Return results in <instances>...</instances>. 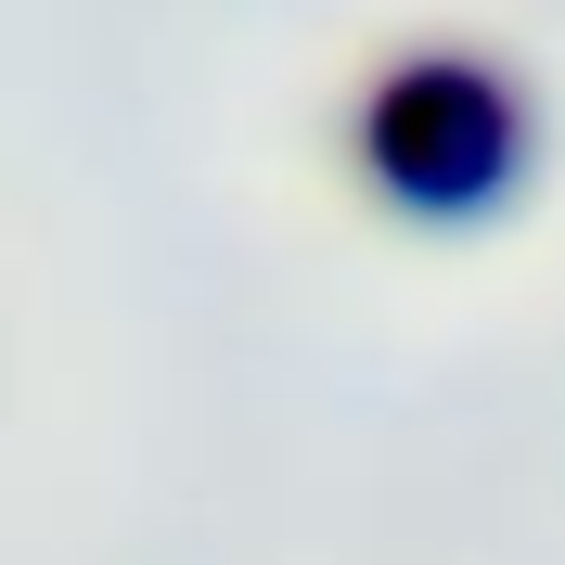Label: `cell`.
I'll list each match as a JSON object with an SVG mask.
<instances>
[{
    "label": "cell",
    "mask_w": 565,
    "mask_h": 565,
    "mask_svg": "<svg viewBox=\"0 0 565 565\" xmlns=\"http://www.w3.org/2000/svg\"><path fill=\"white\" fill-rule=\"evenodd\" d=\"M373 168L412 193V206H476L501 193L514 168V104H501V77L476 65H412L373 90Z\"/></svg>",
    "instance_id": "cell-1"
}]
</instances>
